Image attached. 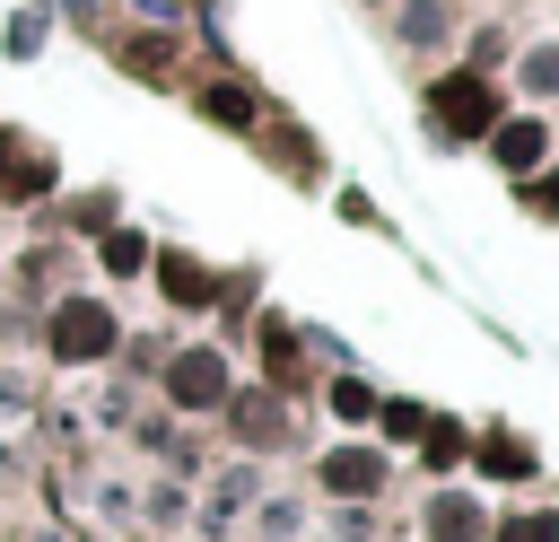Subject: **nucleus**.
<instances>
[{
  "label": "nucleus",
  "instance_id": "f257e3e1",
  "mask_svg": "<svg viewBox=\"0 0 559 542\" xmlns=\"http://www.w3.org/2000/svg\"><path fill=\"white\" fill-rule=\"evenodd\" d=\"M428 114H437V131H454V140H489V131L507 122V96H498L480 70H445V79L428 87Z\"/></svg>",
  "mask_w": 559,
  "mask_h": 542
},
{
  "label": "nucleus",
  "instance_id": "f03ea898",
  "mask_svg": "<svg viewBox=\"0 0 559 542\" xmlns=\"http://www.w3.org/2000/svg\"><path fill=\"white\" fill-rule=\"evenodd\" d=\"M52 350H61V358H105V350H114V315H105L96 297H70V306L52 315Z\"/></svg>",
  "mask_w": 559,
  "mask_h": 542
},
{
  "label": "nucleus",
  "instance_id": "7ed1b4c3",
  "mask_svg": "<svg viewBox=\"0 0 559 542\" xmlns=\"http://www.w3.org/2000/svg\"><path fill=\"white\" fill-rule=\"evenodd\" d=\"M166 393H175L183 411H218V402H227V367H218V350H183V358L166 367Z\"/></svg>",
  "mask_w": 559,
  "mask_h": 542
},
{
  "label": "nucleus",
  "instance_id": "20e7f679",
  "mask_svg": "<svg viewBox=\"0 0 559 542\" xmlns=\"http://www.w3.org/2000/svg\"><path fill=\"white\" fill-rule=\"evenodd\" d=\"M52 192V157H35L26 140L0 131V201H44Z\"/></svg>",
  "mask_w": 559,
  "mask_h": 542
},
{
  "label": "nucleus",
  "instance_id": "39448f33",
  "mask_svg": "<svg viewBox=\"0 0 559 542\" xmlns=\"http://www.w3.org/2000/svg\"><path fill=\"white\" fill-rule=\"evenodd\" d=\"M542 149H550V131H542V122H498V131H489V157H498L507 175H533V166H542Z\"/></svg>",
  "mask_w": 559,
  "mask_h": 542
},
{
  "label": "nucleus",
  "instance_id": "423d86ee",
  "mask_svg": "<svg viewBox=\"0 0 559 542\" xmlns=\"http://www.w3.org/2000/svg\"><path fill=\"white\" fill-rule=\"evenodd\" d=\"M157 262V288H166V306H210V271L192 262V254H148Z\"/></svg>",
  "mask_w": 559,
  "mask_h": 542
},
{
  "label": "nucleus",
  "instance_id": "0eeeda50",
  "mask_svg": "<svg viewBox=\"0 0 559 542\" xmlns=\"http://www.w3.org/2000/svg\"><path fill=\"white\" fill-rule=\"evenodd\" d=\"M323 481H332L341 498H367V490L384 481V455H376V446H341V455L323 463Z\"/></svg>",
  "mask_w": 559,
  "mask_h": 542
},
{
  "label": "nucleus",
  "instance_id": "6e6552de",
  "mask_svg": "<svg viewBox=\"0 0 559 542\" xmlns=\"http://www.w3.org/2000/svg\"><path fill=\"white\" fill-rule=\"evenodd\" d=\"M201 114H210V122H236V131H245V122H253V96H245L236 79H210V87H201Z\"/></svg>",
  "mask_w": 559,
  "mask_h": 542
},
{
  "label": "nucleus",
  "instance_id": "1a4fd4ad",
  "mask_svg": "<svg viewBox=\"0 0 559 542\" xmlns=\"http://www.w3.org/2000/svg\"><path fill=\"white\" fill-rule=\"evenodd\" d=\"M105 271H114V280L148 271V236H140V227H105Z\"/></svg>",
  "mask_w": 559,
  "mask_h": 542
},
{
  "label": "nucleus",
  "instance_id": "9d476101",
  "mask_svg": "<svg viewBox=\"0 0 559 542\" xmlns=\"http://www.w3.org/2000/svg\"><path fill=\"white\" fill-rule=\"evenodd\" d=\"M472 455H480V472H498V481H524V472H533V446H515V437H480Z\"/></svg>",
  "mask_w": 559,
  "mask_h": 542
},
{
  "label": "nucleus",
  "instance_id": "9b49d317",
  "mask_svg": "<svg viewBox=\"0 0 559 542\" xmlns=\"http://www.w3.org/2000/svg\"><path fill=\"white\" fill-rule=\"evenodd\" d=\"M428 542H480V507H463V498H437V516H428Z\"/></svg>",
  "mask_w": 559,
  "mask_h": 542
},
{
  "label": "nucleus",
  "instance_id": "f8f14e48",
  "mask_svg": "<svg viewBox=\"0 0 559 542\" xmlns=\"http://www.w3.org/2000/svg\"><path fill=\"white\" fill-rule=\"evenodd\" d=\"M262 358H271V385H288V376H297V332H288L280 315L262 323Z\"/></svg>",
  "mask_w": 559,
  "mask_h": 542
},
{
  "label": "nucleus",
  "instance_id": "ddd939ff",
  "mask_svg": "<svg viewBox=\"0 0 559 542\" xmlns=\"http://www.w3.org/2000/svg\"><path fill=\"white\" fill-rule=\"evenodd\" d=\"M489 542H559V516H515V525H498Z\"/></svg>",
  "mask_w": 559,
  "mask_h": 542
},
{
  "label": "nucleus",
  "instance_id": "4468645a",
  "mask_svg": "<svg viewBox=\"0 0 559 542\" xmlns=\"http://www.w3.org/2000/svg\"><path fill=\"white\" fill-rule=\"evenodd\" d=\"M332 411H341V420H367V411H376V393H367L358 376H341V385H332Z\"/></svg>",
  "mask_w": 559,
  "mask_h": 542
},
{
  "label": "nucleus",
  "instance_id": "2eb2a0df",
  "mask_svg": "<svg viewBox=\"0 0 559 542\" xmlns=\"http://www.w3.org/2000/svg\"><path fill=\"white\" fill-rule=\"evenodd\" d=\"M524 210L533 219H559V175H524Z\"/></svg>",
  "mask_w": 559,
  "mask_h": 542
},
{
  "label": "nucleus",
  "instance_id": "dca6fc26",
  "mask_svg": "<svg viewBox=\"0 0 559 542\" xmlns=\"http://www.w3.org/2000/svg\"><path fill=\"white\" fill-rule=\"evenodd\" d=\"M419 455H428V463H463V437H454V428H419Z\"/></svg>",
  "mask_w": 559,
  "mask_h": 542
},
{
  "label": "nucleus",
  "instance_id": "f3484780",
  "mask_svg": "<svg viewBox=\"0 0 559 542\" xmlns=\"http://www.w3.org/2000/svg\"><path fill=\"white\" fill-rule=\"evenodd\" d=\"M376 411H384V428H393V437H419V428H428V420H419V402H376Z\"/></svg>",
  "mask_w": 559,
  "mask_h": 542
},
{
  "label": "nucleus",
  "instance_id": "a211bd4d",
  "mask_svg": "<svg viewBox=\"0 0 559 542\" xmlns=\"http://www.w3.org/2000/svg\"><path fill=\"white\" fill-rule=\"evenodd\" d=\"M524 87H559V52H550V44L524 52Z\"/></svg>",
  "mask_w": 559,
  "mask_h": 542
}]
</instances>
